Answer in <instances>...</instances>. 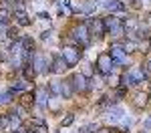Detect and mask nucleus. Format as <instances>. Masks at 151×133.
I'll return each instance as SVG.
<instances>
[{"label": "nucleus", "instance_id": "1", "mask_svg": "<svg viewBox=\"0 0 151 133\" xmlns=\"http://www.w3.org/2000/svg\"><path fill=\"white\" fill-rule=\"evenodd\" d=\"M115 67H119V63L113 60V57H111L109 52H101V55L97 57V69L103 73V75H109Z\"/></svg>", "mask_w": 151, "mask_h": 133}, {"label": "nucleus", "instance_id": "2", "mask_svg": "<svg viewBox=\"0 0 151 133\" xmlns=\"http://www.w3.org/2000/svg\"><path fill=\"white\" fill-rule=\"evenodd\" d=\"M60 57L67 60V65L70 67H77L79 65V60H81V52H79V48L77 47H65L63 48V52H60Z\"/></svg>", "mask_w": 151, "mask_h": 133}, {"label": "nucleus", "instance_id": "3", "mask_svg": "<svg viewBox=\"0 0 151 133\" xmlns=\"http://www.w3.org/2000/svg\"><path fill=\"white\" fill-rule=\"evenodd\" d=\"M89 35H91V30H89V24L83 22L81 26H77L75 30H73V38L79 42V45H89Z\"/></svg>", "mask_w": 151, "mask_h": 133}, {"label": "nucleus", "instance_id": "4", "mask_svg": "<svg viewBox=\"0 0 151 133\" xmlns=\"http://www.w3.org/2000/svg\"><path fill=\"white\" fill-rule=\"evenodd\" d=\"M70 85H73V91H77V93L89 89V81H87V77H85L83 73H75V75L70 77Z\"/></svg>", "mask_w": 151, "mask_h": 133}, {"label": "nucleus", "instance_id": "5", "mask_svg": "<svg viewBox=\"0 0 151 133\" xmlns=\"http://www.w3.org/2000/svg\"><path fill=\"white\" fill-rule=\"evenodd\" d=\"M50 60H52V63L48 65V67H50L48 71H50V73H55V75H60V73H65L67 69H69L67 60L63 59L60 55H52V59H50Z\"/></svg>", "mask_w": 151, "mask_h": 133}, {"label": "nucleus", "instance_id": "6", "mask_svg": "<svg viewBox=\"0 0 151 133\" xmlns=\"http://www.w3.org/2000/svg\"><path fill=\"white\" fill-rule=\"evenodd\" d=\"M109 55H111V57H113V60H117L119 65H123V63L127 60V52H125L123 45H119V42H113V45H111Z\"/></svg>", "mask_w": 151, "mask_h": 133}, {"label": "nucleus", "instance_id": "7", "mask_svg": "<svg viewBox=\"0 0 151 133\" xmlns=\"http://www.w3.org/2000/svg\"><path fill=\"white\" fill-rule=\"evenodd\" d=\"M85 22L91 26V35H93V36H103L105 32H107L103 18H93V20H85Z\"/></svg>", "mask_w": 151, "mask_h": 133}, {"label": "nucleus", "instance_id": "8", "mask_svg": "<svg viewBox=\"0 0 151 133\" xmlns=\"http://www.w3.org/2000/svg\"><path fill=\"white\" fill-rule=\"evenodd\" d=\"M47 93H48L47 87H42V89H38V91H36L35 99H36V105H38V109H45V107H47V101H48Z\"/></svg>", "mask_w": 151, "mask_h": 133}, {"label": "nucleus", "instance_id": "9", "mask_svg": "<svg viewBox=\"0 0 151 133\" xmlns=\"http://www.w3.org/2000/svg\"><path fill=\"white\" fill-rule=\"evenodd\" d=\"M103 6L107 8V10H111V12H121L123 8H125V6H123V4H121L119 0H105Z\"/></svg>", "mask_w": 151, "mask_h": 133}, {"label": "nucleus", "instance_id": "10", "mask_svg": "<svg viewBox=\"0 0 151 133\" xmlns=\"http://www.w3.org/2000/svg\"><path fill=\"white\" fill-rule=\"evenodd\" d=\"M75 91H73V85H70V79L69 81H60V95L65 97V99H69Z\"/></svg>", "mask_w": 151, "mask_h": 133}, {"label": "nucleus", "instance_id": "11", "mask_svg": "<svg viewBox=\"0 0 151 133\" xmlns=\"http://www.w3.org/2000/svg\"><path fill=\"white\" fill-rule=\"evenodd\" d=\"M32 63H35L32 67H35L36 73H47V67H45V57H42V55H35V60H32Z\"/></svg>", "mask_w": 151, "mask_h": 133}, {"label": "nucleus", "instance_id": "12", "mask_svg": "<svg viewBox=\"0 0 151 133\" xmlns=\"http://www.w3.org/2000/svg\"><path fill=\"white\" fill-rule=\"evenodd\" d=\"M20 69H22V73H24V81H32V79H35L36 71H35L32 65H22Z\"/></svg>", "mask_w": 151, "mask_h": 133}, {"label": "nucleus", "instance_id": "13", "mask_svg": "<svg viewBox=\"0 0 151 133\" xmlns=\"http://www.w3.org/2000/svg\"><path fill=\"white\" fill-rule=\"evenodd\" d=\"M103 22H105V28H107V30H113L115 26L121 24V20H119L117 16H107V18H103Z\"/></svg>", "mask_w": 151, "mask_h": 133}, {"label": "nucleus", "instance_id": "14", "mask_svg": "<svg viewBox=\"0 0 151 133\" xmlns=\"http://www.w3.org/2000/svg\"><path fill=\"white\" fill-rule=\"evenodd\" d=\"M109 119L111 121H119V119H123V109L121 107H111L109 109Z\"/></svg>", "mask_w": 151, "mask_h": 133}, {"label": "nucleus", "instance_id": "15", "mask_svg": "<svg viewBox=\"0 0 151 133\" xmlns=\"http://www.w3.org/2000/svg\"><path fill=\"white\" fill-rule=\"evenodd\" d=\"M20 45H22L24 50H32L35 48V40L30 36H24V38H20Z\"/></svg>", "mask_w": 151, "mask_h": 133}, {"label": "nucleus", "instance_id": "16", "mask_svg": "<svg viewBox=\"0 0 151 133\" xmlns=\"http://www.w3.org/2000/svg\"><path fill=\"white\" fill-rule=\"evenodd\" d=\"M8 20H10V10H8L6 6H2V8H0V22L6 24Z\"/></svg>", "mask_w": 151, "mask_h": 133}, {"label": "nucleus", "instance_id": "17", "mask_svg": "<svg viewBox=\"0 0 151 133\" xmlns=\"http://www.w3.org/2000/svg\"><path fill=\"white\" fill-rule=\"evenodd\" d=\"M47 89H48V91H52L57 97H60V81H57V83H48Z\"/></svg>", "mask_w": 151, "mask_h": 133}, {"label": "nucleus", "instance_id": "18", "mask_svg": "<svg viewBox=\"0 0 151 133\" xmlns=\"http://www.w3.org/2000/svg\"><path fill=\"white\" fill-rule=\"evenodd\" d=\"M8 115H10V129L12 131L18 129V127H20V117H16L14 113H8Z\"/></svg>", "mask_w": 151, "mask_h": 133}, {"label": "nucleus", "instance_id": "19", "mask_svg": "<svg viewBox=\"0 0 151 133\" xmlns=\"http://www.w3.org/2000/svg\"><path fill=\"white\" fill-rule=\"evenodd\" d=\"M0 127L10 129V115H0Z\"/></svg>", "mask_w": 151, "mask_h": 133}, {"label": "nucleus", "instance_id": "20", "mask_svg": "<svg viewBox=\"0 0 151 133\" xmlns=\"http://www.w3.org/2000/svg\"><path fill=\"white\" fill-rule=\"evenodd\" d=\"M121 81H123V85H125V87H131V85H137L131 73H129V75H123V79H121Z\"/></svg>", "mask_w": 151, "mask_h": 133}, {"label": "nucleus", "instance_id": "21", "mask_svg": "<svg viewBox=\"0 0 151 133\" xmlns=\"http://www.w3.org/2000/svg\"><path fill=\"white\" fill-rule=\"evenodd\" d=\"M145 103H147V95H145V93H139L137 99H135V105H137V107H143Z\"/></svg>", "mask_w": 151, "mask_h": 133}, {"label": "nucleus", "instance_id": "22", "mask_svg": "<svg viewBox=\"0 0 151 133\" xmlns=\"http://www.w3.org/2000/svg\"><path fill=\"white\" fill-rule=\"evenodd\" d=\"M24 87H26V81H18V83H14L10 87V91H12V93H14V91H22Z\"/></svg>", "mask_w": 151, "mask_h": 133}, {"label": "nucleus", "instance_id": "23", "mask_svg": "<svg viewBox=\"0 0 151 133\" xmlns=\"http://www.w3.org/2000/svg\"><path fill=\"white\" fill-rule=\"evenodd\" d=\"M22 103H24V105H28V103H35V97L30 95V93H24V95H22Z\"/></svg>", "mask_w": 151, "mask_h": 133}, {"label": "nucleus", "instance_id": "24", "mask_svg": "<svg viewBox=\"0 0 151 133\" xmlns=\"http://www.w3.org/2000/svg\"><path fill=\"white\" fill-rule=\"evenodd\" d=\"M73 121H75V115H67L65 119L60 121V125H63V127H67V125H70V123H73Z\"/></svg>", "mask_w": 151, "mask_h": 133}, {"label": "nucleus", "instance_id": "25", "mask_svg": "<svg viewBox=\"0 0 151 133\" xmlns=\"http://www.w3.org/2000/svg\"><path fill=\"white\" fill-rule=\"evenodd\" d=\"M18 22L22 24V26H28L30 20H28V16H26V14H20V16H18Z\"/></svg>", "mask_w": 151, "mask_h": 133}, {"label": "nucleus", "instance_id": "26", "mask_svg": "<svg viewBox=\"0 0 151 133\" xmlns=\"http://www.w3.org/2000/svg\"><path fill=\"white\" fill-rule=\"evenodd\" d=\"M135 47H137V42H125V45H123L125 52H131V50H135Z\"/></svg>", "mask_w": 151, "mask_h": 133}, {"label": "nucleus", "instance_id": "27", "mask_svg": "<svg viewBox=\"0 0 151 133\" xmlns=\"http://www.w3.org/2000/svg\"><path fill=\"white\" fill-rule=\"evenodd\" d=\"M83 75H85L87 79H89V77L93 75V69H91V65H85V69H83Z\"/></svg>", "mask_w": 151, "mask_h": 133}, {"label": "nucleus", "instance_id": "28", "mask_svg": "<svg viewBox=\"0 0 151 133\" xmlns=\"http://www.w3.org/2000/svg\"><path fill=\"white\" fill-rule=\"evenodd\" d=\"M8 35H10V38H16V40H20V35H18V30H16V28H10V30H8Z\"/></svg>", "mask_w": 151, "mask_h": 133}, {"label": "nucleus", "instance_id": "29", "mask_svg": "<svg viewBox=\"0 0 151 133\" xmlns=\"http://www.w3.org/2000/svg\"><path fill=\"white\" fill-rule=\"evenodd\" d=\"M32 125H36V127H45V121L40 119V117H36V119H32Z\"/></svg>", "mask_w": 151, "mask_h": 133}, {"label": "nucleus", "instance_id": "30", "mask_svg": "<svg viewBox=\"0 0 151 133\" xmlns=\"http://www.w3.org/2000/svg\"><path fill=\"white\" fill-rule=\"evenodd\" d=\"M107 81H109V85H113V87H115V85H119V77H115V75H113V77H109Z\"/></svg>", "mask_w": 151, "mask_h": 133}, {"label": "nucleus", "instance_id": "31", "mask_svg": "<svg viewBox=\"0 0 151 133\" xmlns=\"http://www.w3.org/2000/svg\"><path fill=\"white\" fill-rule=\"evenodd\" d=\"M123 95H125V89H117V93H115V97H117V99H115V101H119V99H121Z\"/></svg>", "mask_w": 151, "mask_h": 133}, {"label": "nucleus", "instance_id": "32", "mask_svg": "<svg viewBox=\"0 0 151 133\" xmlns=\"http://www.w3.org/2000/svg\"><path fill=\"white\" fill-rule=\"evenodd\" d=\"M12 133H28V131H26V129H24L22 125H20V127H18V129H14V131H12Z\"/></svg>", "mask_w": 151, "mask_h": 133}, {"label": "nucleus", "instance_id": "33", "mask_svg": "<svg viewBox=\"0 0 151 133\" xmlns=\"http://www.w3.org/2000/svg\"><path fill=\"white\" fill-rule=\"evenodd\" d=\"M97 133H113V131H111L109 127H103V129H99V131H97Z\"/></svg>", "mask_w": 151, "mask_h": 133}, {"label": "nucleus", "instance_id": "34", "mask_svg": "<svg viewBox=\"0 0 151 133\" xmlns=\"http://www.w3.org/2000/svg\"><path fill=\"white\" fill-rule=\"evenodd\" d=\"M48 36H50V32H42V35H40V38H42V40H47Z\"/></svg>", "mask_w": 151, "mask_h": 133}, {"label": "nucleus", "instance_id": "35", "mask_svg": "<svg viewBox=\"0 0 151 133\" xmlns=\"http://www.w3.org/2000/svg\"><path fill=\"white\" fill-rule=\"evenodd\" d=\"M145 129H151V117L147 121H145Z\"/></svg>", "mask_w": 151, "mask_h": 133}, {"label": "nucleus", "instance_id": "36", "mask_svg": "<svg viewBox=\"0 0 151 133\" xmlns=\"http://www.w3.org/2000/svg\"><path fill=\"white\" fill-rule=\"evenodd\" d=\"M149 99H151V95H149Z\"/></svg>", "mask_w": 151, "mask_h": 133}]
</instances>
